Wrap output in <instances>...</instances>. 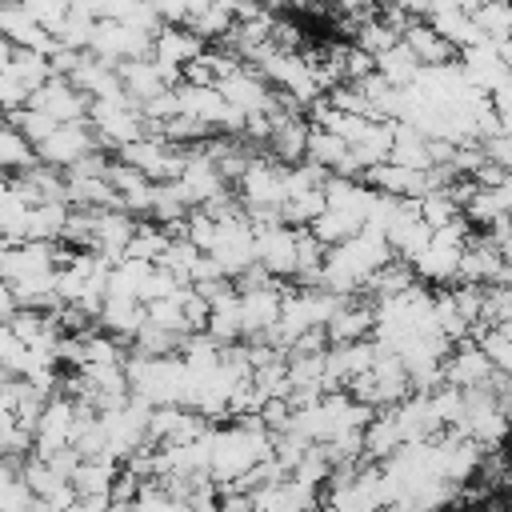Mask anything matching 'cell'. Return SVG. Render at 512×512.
<instances>
[{
	"mask_svg": "<svg viewBox=\"0 0 512 512\" xmlns=\"http://www.w3.org/2000/svg\"><path fill=\"white\" fill-rule=\"evenodd\" d=\"M68 512H112V496H76Z\"/></svg>",
	"mask_w": 512,
	"mask_h": 512,
	"instance_id": "6da1fadb",
	"label": "cell"
},
{
	"mask_svg": "<svg viewBox=\"0 0 512 512\" xmlns=\"http://www.w3.org/2000/svg\"><path fill=\"white\" fill-rule=\"evenodd\" d=\"M220 512H256V504H252V496H248V492H224Z\"/></svg>",
	"mask_w": 512,
	"mask_h": 512,
	"instance_id": "7a4b0ae2",
	"label": "cell"
}]
</instances>
